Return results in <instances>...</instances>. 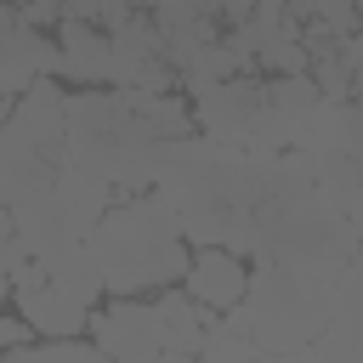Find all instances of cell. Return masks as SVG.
Returning a JSON list of instances; mask_svg holds the SVG:
<instances>
[{"label":"cell","mask_w":363,"mask_h":363,"mask_svg":"<svg viewBox=\"0 0 363 363\" xmlns=\"http://www.w3.org/2000/svg\"><path fill=\"white\" fill-rule=\"evenodd\" d=\"M57 57H62V79H74V85H108L113 79V40L96 23L62 17L57 23Z\"/></svg>","instance_id":"cell-7"},{"label":"cell","mask_w":363,"mask_h":363,"mask_svg":"<svg viewBox=\"0 0 363 363\" xmlns=\"http://www.w3.org/2000/svg\"><path fill=\"white\" fill-rule=\"evenodd\" d=\"M28 340H34L28 318H0V352H17V346H28Z\"/></svg>","instance_id":"cell-19"},{"label":"cell","mask_w":363,"mask_h":363,"mask_svg":"<svg viewBox=\"0 0 363 363\" xmlns=\"http://www.w3.org/2000/svg\"><path fill=\"white\" fill-rule=\"evenodd\" d=\"M51 199H57L68 233L85 238V233L102 221V210L113 204V182H108L102 170H85V164H57V176H51Z\"/></svg>","instance_id":"cell-8"},{"label":"cell","mask_w":363,"mask_h":363,"mask_svg":"<svg viewBox=\"0 0 363 363\" xmlns=\"http://www.w3.org/2000/svg\"><path fill=\"white\" fill-rule=\"evenodd\" d=\"M51 176H57L51 153H40L28 136H17V130L0 119V204H17V199H28V193L51 187Z\"/></svg>","instance_id":"cell-10"},{"label":"cell","mask_w":363,"mask_h":363,"mask_svg":"<svg viewBox=\"0 0 363 363\" xmlns=\"http://www.w3.org/2000/svg\"><path fill=\"white\" fill-rule=\"evenodd\" d=\"M318 102H323V96H318V85H312L306 68H301V74H272V79H267V108L289 125V142H295V130L318 113Z\"/></svg>","instance_id":"cell-14"},{"label":"cell","mask_w":363,"mask_h":363,"mask_svg":"<svg viewBox=\"0 0 363 363\" xmlns=\"http://www.w3.org/2000/svg\"><path fill=\"white\" fill-rule=\"evenodd\" d=\"M250 255L335 278L346 261H357V221L329 210L312 182L306 187H272L250 216Z\"/></svg>","instance_id":"cell-2"},{"label":"cell","mask_w":363,"mask_h":363,"mask_svg":"<svg viewBox=\"0 0 363 363\" xmlns=\"http://www.w3.org/2000/svg\"><path fill=\"white\" fill-rule=\"evenodd\" d=\"M136 119L147 125L153 142H170V136H187V130H193V102H182L176 91H159L153 102L136 108Z\"/></svg>","instance_id":"cell-16"},{"label":"cell","mask_w":363,"mask_h":363,"mask_svg":"<svg viewBox=\"0 0 363 363\" xmlns=\"http://www.w3.org/2000/svg\"><path fill=\"white\" fill-rule=\"evenodd\" d=\"M244 284H250V267L238 250H221V244H193L187 250V267H182V289L210 306V312H227L244 301Z\"/></svg>","instance_id":"cell-6"},{"label":"cell","mask_w":363,"mask_h":363,"mask_svg":"<svg viewBox=\"0 0 363 363\" xmlns=\"http://www.w3.org/2000/svg\"><path fill=\"white\" fill-rule=\"evenodd\" d=\"M85 250L96 255L102 295H153L164 284H182L193 244L182 238L164 187H142V193H113L102 221L85 233Z\"/></svg>","instance_id":"cell-1"},{"label":"cell","mask_w":363,"mask_h":363,"mask_svg":"<svg viewBox=\"0 0 363 363\" xmlns=\"http://www.w3.org/2000/svg\"><path fill=\"white\" fill-rule=\"evenodd\" d=\"M142 6H147L153 28H159V57H164L170 68H182L204 40L221 34V23H216L210 11H199L193 0H142Z\"/></svg>","instance_id":"cell-9"},{"label":"cell","mask_w":363,"mask_h":363,"mask_svg":"<svg viewBox=\"0 0 363 363\" xmlns=\"http://www.w3.org/2000/svg\"><path fill=\"white\" fill-rule=\"evenodd\" d=\"M261 113H267V79H255V68L227 74V79H216L193 96V130L210 136V142L244 147L250 130L261 125Z\"/></svg>","instance_id":"cell-4"},{"label":"cell","mask_w":363,"mask_h":363,"mask_svg":"<svg viewBox=\"0 0 363 363\" xmlns=\"http://www.w3.org/2000/svg\"><path fill=\"white\" fill-rule=\"evenodd\" d=\"M142 0H96V28H119Z\"/></svg>","instance_id":"cell-20"},{"label":"cell","mask_w":363,"mask_h":363,"mask_svg":"<svg viewBox=\"0 0 363 363\" xmlns=\"http://www.w3.org/2000/svg\"><path fill=\"white\" fill-rule=\"evenodd\" d=\"M85 335L96 340L102 357H125V363H153L164 357V329H159V306L147 295H113L102 312L91 306Z\"/></svg>","instance_id":"cell-5"},{"label":"cell","mask_w":363,"mask_h":363,"mask_svg":"<svg viewBox=\"0 0 363 363\" xmlns=\"http://www.w3.org/2000/svg\"><path fill=\"white\" fill-rule=\"evenodd\" d=\"M227 74H244V68L233 62V51H227V45H221V34H216V40H204V45L176 68V91L199 96L204 85H216V79H227Z\"/></svg>","instance_id":"cell-15"},{"label":"cell","mask_w":363,"mask_h":363,"mask_svg":"<svg viewBox=\"0 0 363 363\" xmlns=\"http://www.w3.org/2000/svg\"><path fill=\"white\" fill-rule=\"evenodd\" d=\"M0 113H6V102H0Z\"/></svg>","instance_id":"cell-24"},{"label":"cell","mask_w":363,"mask_h":363,"mask_svg":"<svg viewBox=\"0 0 363 363\" xmlns=\"http://www.w3.org/2000/svg\"><path fill=\"white\" fill-rule=\"evenodd\" d=\"M17 17L28 28H57L62 23V0H17Z\"/></svg>","instance_id":"cell-18"},{"label":"cell","mask_w":363,"mask_h":363,"mask_svg":"<svg viewBox=\"0 0 363 363\" xmlns=\"http://www.w3.org/2000/svg\"><path fill=\"white\" fill-rule=\"evenodd\" d=\"M34 267H40V278L57 284L62 295H74V301H85V306L102 301V272H96V255L85 250V238H62V244H51L45 255H34Z\"/></svg>","instance_id":"cell-11"},{"label":"cell","mask_w":363,"mask_h":363,"mask_svg":"<svg viewBox=\"0 0 363 363\" xmlns=\"http://www.w3.org/2000/svg\"><path fill=\"white\" fill-rule=\"evenodd\" d=\"M306 17H318L323 28H335V34H352L357 28V0H306ZM301 17V23H306Z\"/></svg>","instance_id":"cell-17"},{"label":"cell","mask_w":363,"mask_h":363,"mask_svg":"<svg viewBox=\"0 0 363 363\" xmlns=\"http://www.w3.org/2000/svg\"><path fill=\"white\" fill-rule=\"evenodd\" d=\"M23 85H28V79H23V74H17V68H11L6 57H0V102H11V96L23 91Z\"/></svg>","instance_id":"cell-22"},{"label":"cell","mask_w":363,"mask_h":363,"mask_svg":"<svg viewBox=\"0 0 363 363\" xmlns=\"http://www.w3.org/2000/svg\"><path fill=\"white\" fill-rule=\"evenodd\" d=\"M244 329L255 340V352H278V357H301L323 318H329V278L306 272V267H278L261 261L244 284Z\"/></svg>","instance_id":"cell-3"},{"label":"cell","mask_w":363,"mask_h":363,"mask_svg":"<svg viewBox=\"0 0 363 363\" xmlns=\"http://www.w3.org/2000/svg\"><path fill=\"white\" fill-rule=\"evenodd\" d=\"M153 306H159V329H164V357H199V340H204V323L216 318L210 306H199L187 289L164 284L153 289Z\"/></svg>","instance_id":"cell-12"},{"label":"cell","mask_w":363,"mask_h":363,"mask_svg":"<svg viewBox=\"0 0 363 363\" xmlns=\"http://www.w3.org/2000/svg\"><path fill=\"white\" fill-rule=\"evenodd\" d=\"M6 216H11V238L23 244V255H45L51 244L74 238L68 221H62V210H57V199H51V187H40V193L6 204Z\"/></svg>","instance_id":"cell-13"},{"label":"cell","mask_w":363,"mask_h":363,"mask_svg":"<svg viewBox=\"0 0 363 363\" xmlns=\"http://www.w3.org/2000/svg\"><path fill=\"white\" fill-rule=\"evenodd\" d=\"M193 6H199V11H210L216 23H238V17H244L255 0H193Z\"/></svg>","instance_id":"cell-21"},{"label":"cell","mask_w":363,"mask_h":363,"mask_svg":"<svg viewBox=\"0 0 363 363\" xmlns=\"http://www.w3.org/2000/svg\"><path fill=\"white\" fill-rule=\"evenodd\" d=\"M6 6H17V0H6Z\"/></svg>","instance_id":"cell-23"}]
</instances>
